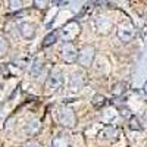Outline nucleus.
<instances>
[{
  "label": "nucleus",
  "instance_id": "obj_4",
  "mask_svg": "<svg viewBox=\"0 0 147 147\" xmlns=\"http://www.w3.org/2000/svg\"><path fill=\"white\" fill-rule=\"evenodd\" d=\"M59 121L66 128H75L78 125V116L71 107H62L59 110Z\"/></svg>",
  "mask_w": 147,
  "mask_h": 147
},
{
  "label": "nucleus",
  "instance_id": "obj_7",
  "mask_svg": "<svg viewBox=\"0 0 147 147\" xmlns=\"http://www.w3.org/2000/svg\"><path fill=\"white\" fill-rule=\"evenodd\" d=\"M18 28H19L21 35H22L25 40H32L34 37H35V27L32 25V24H30V22H22V24H19Z\"/></svg>",
  "mask_w": 147,
  "mask_h": 147
},
{
  "label": "nucleus",
  "instance_id": "obj_3",
  "mask_svg": "<svg viewBox=\"0 0 147 147\" xmlns=\"http://www.w3.org/2000/svg\"><path fill=\"white\" fill-rule=\"evenodd\" d=\"M59 53H60V57H62L63 62L66 63H75L78 62V53L80 50L75 47L72 41H65L59 49Z\"/></svg>",
  "mask_w": 147,
  "mask_h": 147
},
{
  "label": "nucleus",
  "instance_id": "obj_6",
  "mask_svg": "<svg viewBox=\"0 0 147 147\" xmlns=\"http://www.w3.org/2000/svg\"><path fill=\"white\" fill-rule=\"evenodd\" d=\"M116 32H118V38L122 43H129L132 40L134 34H136V30H134V25L131 22H125V24H122V25H119Z\"/></svg>",
  "mask_w": 147,
  "mask_h": 147
},
{
  "label": "nucleus",
  "instance_id": "obj_15",
  "mask_svg": "<svg viewBox=\"0 0 147 147\" xmlns=\"http://www.w3.org/2000/svg\"><path fill=\"white\" fill-rule=\"evenodd\" d=\"M9 7L13 12H18L24 7V2L22 0H9Z\"/></svg>",
  "mask_w": 147,
  "mask_h": 147
},
{
  "label": "nucleus",
  "instance_id": "obj_9",
  "mask_svg": "<svg viewBox=\"0 0 147 147\" xmlns=\"http://www.w3.org/2000/svg\"><path fill=\"white\" fill-rule=\"evenodd\" d=\"M57 37H59V32L57 31H52L50 34H47L44 37V40H43V47H49V46H52L57 41Z\"/></svg>",
  "mask_w": 147,
  "mask_h": 147
},
{
  "label": "nucleus",
  "instance_id": "obj_1",
  "mask_svg": "<svg viewBox=\"0 0 147 147\" xmlns=\"http://www.w3.org/2000/svg\"><path fill=\"white\" fill-rule=\"evenodd\" d=\"M62 85H63V74L60 69L55 68L50 74H49V77L46 80V84H44L46 91L47 93H55L62 87Z\"/></svg>",
  "mask_w": 147,
  "mask_h": 147
},
{
  "label": "nucleus",
  "instance_id": "obj_8",
  "mask_svg": "<svg viewBox=\"0 0 147 147\" xmlns=\"http://www.w3.org/2000/svg\"><path fill=\"white\" fill-rule=\"evenodd\" d=\"M40 129H41V122H40L38 119H34V121H31L30 124L27 125V128H25V131H27V134H28L30 137L37 136V134L40 132Z\"/></svg>",
  "mask_w": 147,
  "mask_h": 147
},
{
  "label": "nucleus",
  "instance_id": "obj_13",
  "mask_svg": "<svg viewBox=\"0 0 147 147\" xmlns=\"http://www.w3.org/2000/svg\"><path fill=\"white\" fill-rule=\"evenodd\" d=\"M9 49H10V44L6 40V37L0 35V57H5L9 53Z\"/></svg>",
  "mask_w": 147,
  "mask_h": 147
},
{
  "label": "nucleus",
  "instance_id": "obj_10",
  "mask_svg": "<svg viewBox=\"0 0 147 147\" xmlns=\"http://www.w3.org/2000/svg\"><path fill=\"white\" fill-rule=\"evenodd\" d=\"M52 147H68V140L65 134H57L52 141Z\"/></svg>",
  "mask_w": 147,
  "mask_h": 147
},
{
  "label": "nucleus",
  "instance_id": "obj_14",
  "mask_svg": "<svg viewBox=\"0 0 147 147\" xmlns=\"http://www.w3.org/2000/svg\"><path fill=\"white\" fill-rule=\"evenodd\" d=\"M129 128L132 131H141L143 129V125H140V121L137 116H134V115L129 116Z\"/></svg>",
  "mask_w": 147,
  "mask_h": 147
},
{
  "label": "nucleus",
  "instance_id": "obj_17",
  "mask_svg": "<svg viewBox=\"0 0 147 147\" xmlns=\"http://www.w3.org/2000/svg\"><path fill=\"white\" fill-rule=\"evenodd\" d=\"M41 69H43V63L37 60V62L34 63V66H32V71H31V72L34 74V75H37V74H40V72H41Z\"/></svg>",
  "mask_w": 147,
  "mask_h": 147
},
{
  "label": "nucleus",
  "instance_id": "obj_5",
  "mask_svg": "<svg viewBox=\"0 0 147 147\" xmlns=\"http://www.w3.org/2000/svg\"><path fill=\"white\" fill-rule=\"evenodd\" d=\"M96 57V47L93 46H85L82 47L78 53V63L82 68H90L93 65V60Z\"/></svg>",
  "mask_w": 147,
  "mask_h": 147
},
{
  "label": "nucleus",
  "instance_id": "obj_18",
  "mask_svg": "<svg viewBox=\"0 0 147 147\" xmlns=\"http://www.w3.org/2000/svg\"><path fill=\"white\" fill-rule=\"evenodd\" d=\"M24 147H40V144L38 143H37V141H28L25 146H24Z\"/></svg>",
  "mask_w": 147,
  "mask_h": 147
},
{
  "label": "nucleus",
  "instance_id": "obj_16",
  "mask_svg": "<svg viewBox=\"0 0 147 147\" xmlns=\"http://www.w3.org/2000/svg\"><path fill=\"white\" fill-rule=\"evenodd\" d=\"M34 6L40 10H44L49 7V0H34Z\"/></svg>",
  "mask_w": 147,
  "mask_h": 147
},
{
  "label": "nucleus",
  "instance_id": "obj_12",
  "mask_svg": "<svg viewBox=\"0 0 147 147\" xmlns=\"http://www.w3.org/2000/svg\"><path fill=\"white\" fill-rule=\"evenodd\" d=\"M91 103H93V106H94L96 109H102V107L107 103V100H106V97L102 96V94H94Z\"/></svg>",
  "mask_w": 147,
  "mask_h": 147
},
{
  "label": "nucleus",
  "instance_id": "obj_2",
  "mask_svg": "<svg viewBox=\"0 0 147 147\" xmlns=\"http://www.w3.org/2000/svg\"><path fill=\"white\" fill-rule=\"evenodd\" d=\"M81 34V25L78 24V21H69L66 22L63 28L59 31V37L63 41H72Z\"/></svg>",
  "mask_w": 147,
  "mask_h": 147
},
{
  "label": "nucleus",
  "instance_id": "obj_19",
  "mask_svg": "<svg viewBox=\"0 0 147 147\" xmlns=\"http://www.w3.org/2000/svg\"><path fill=\"white\" fill-rule=\"evenodd\" d=\"M68 147H69V146H68Z\"/></svg>",
  "mask_w": 147,
  "mask_h": 147
},
{
  "label": "nucleus",
  "instance_id": "obj_11",
  "mask_svg": "<svg viewBox=\"0 0 147 147\" xmlns=\"http://www.w3.org/2000/svg\"><path fill=\"white\" fill-rule=\"evenodd\" d=\"M127 91V82H124V81H121V82H116L115 85H113V88H112V94L115 96V97H119V96H122Z\"/></svg>",
  "mask_w": 147,
  "mask_h": 147
}]
</instances>
